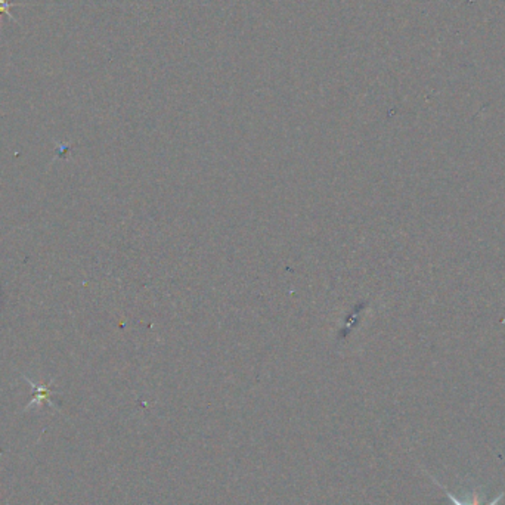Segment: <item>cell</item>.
Listing matches in <instances>:
<instances>
[{
    "label": "cell",
    "mask_w": 505,
    "mask_h": 505,
    "mask_svg": "<svg viewBox=\"0 0 505 505\" xmlns=\"http://www.w3.org/2000/svg\"><path fill=\"white\" fill-rule=\"evenodd\" d=\"M433 480H435V479H433ZM435 483H436L438 486H440V488L445 491L446 496L452 501V504H454V505H479V502H477V496H476L477 494L474 495V501H472V502H470V501H461V499H460L458 496H455L452 492H449V491L445 488V486H442L439 482H436V480H435ZM504 498H505V492L499 494V495H498L495 499H492L488 505H499V504L502 502V499H504Z\"/></svg>",
    "instance_id": "6da1fadb"
},
{
    "label": "cell",
    "mask_w": 505,
    "mask_h": 505,
    "mask_svg": "<svg viewBox=\"0 0 505 505\" xmlns=\"http://www.w3.org/2000/svg\"><path fill=\"white\" fill-rule=\"evenodd\" d=\"M18 5H20V4H12L11 0H0V15L6 13L9 18H12V20L15 21V18H13L12 13H11V8L18 6Z\"/></svg>",
    "instance_id": "7a4b0ae2"
}]
</instances>
